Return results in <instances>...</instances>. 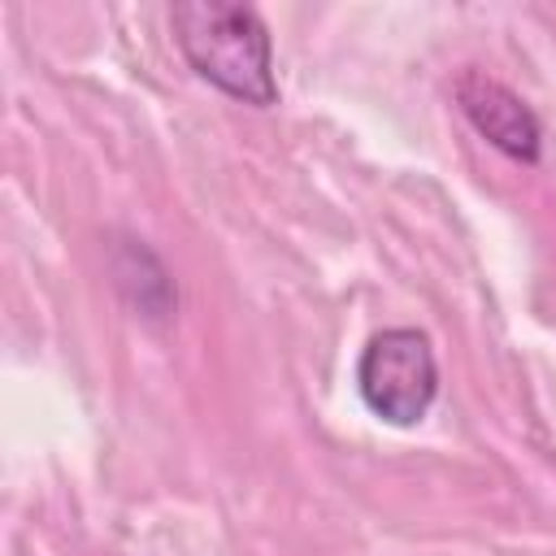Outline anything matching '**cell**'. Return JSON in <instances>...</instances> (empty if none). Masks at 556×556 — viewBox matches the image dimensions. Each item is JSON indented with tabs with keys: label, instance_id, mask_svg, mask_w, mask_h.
<instances>
[{
	"label": "cell",
	"instance_id": "obj_1",
	"mask_svg": "<svg viewBox=\"0 0 556 556\" xmlns=\"http://www.w3.org/2000/svg\"><path fill=\"white\" fill-rule=\"evenodd\" d=\"M169 26L200 78L243 104H274V52L256 9L222 0H182L174 4Z\"/></svg>",
	"mask_w": 556,
	"mask_h": 556
},
{
	"label": "cell",
	"instance_id": "obj_2",
	"mask_svg": "<svg viewBox=\"0 0 556 556\" xmlns=\"http://www.w3.org/2000/svg\"><path fill=\"white\" fill-rule=\"evenodd\" d=\"M361 400L391 426H413L426 417L439 391V365L434 348L413 326H391L374 334L356 365Z\"/></svg>",
	"mask_w": 556,
	"mask_h": 556
},
{
	"label": "cell",
	"instance_id": "obj_3",
	"mask_svg": "<svg viewBox=\"0 0 556 556\" xmlns=\"http://www.w3.org/2000/svg\"><path fill=\"white\" fill-rule=\"evenodd\" d=\"M456 104L473 122V130L491 139L500 152H508L513 161H539V148H543L539 117L513 87H504L482 70H465L456 78Z\"/></svg>",
	"mask_w": 556,
	"mask_h": 556
}]
</instances>
